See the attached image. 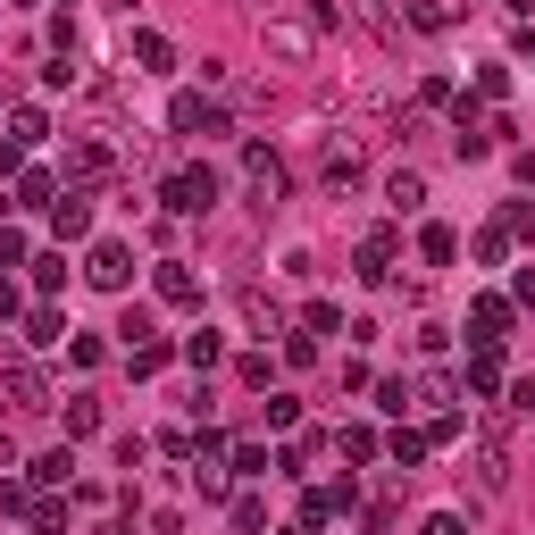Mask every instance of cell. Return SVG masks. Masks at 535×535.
Here are the masks:
<instances>
[{"label": "cell", "mask_w": 535, "mask_h": 535, "mask_svg": "<svg viewBox=\"0 0 535 535\" xmlns=\"http://www.w3.org/2000/svg\"><path fill=\"white\" fill-rule=\"evenodd\" d=\"M427 535H469V527H460L452 510H435V519H427Z\"/></svg>", "instance_id": "23"}, {"label": "cell", "mask_w": 535, "mask_h": 535, "mask_svg": "<svg viewBox=\"0 0 535 535\" xmlns=\"http://www.w3.org/2000/svg\"><path fill=\"white\" fill-rule=\"evenodd\" d=\"M101 427V402H92V393H76V402H67V435H92Z\"/></svg>", "instance_id": "16"}, {"label": "cell", "mask_w": 535, "mask_h": 535, "mask_svg": "<svg viewBox=\"0 0 535 535\" xmlns=\"http://www.w3.org/2000/svg\"><path fill=\"white\" fill-rule=\"evenodd\" d=\"M26 343H59V310H34L26 318Z\"/></svg>", "instance_id": "22"}, {"label": "cell", "mask_w": 535, "mask_h": 535, "mask_svg": "<svg viewBox=\"0 0 535 535\" xmlns=\"http://www.w3.org/2000/svg\"><path fill=\"white\" fill-rule=\"evenodd\" d=\"M268 51L301 67V59H310V51H318V34H310V26H301V17H268Z\"/></svg>", "instance_id": "5"}, {"label": "cell", "mask_w": 535, "mask_h": 535, "mask_svg": "<svg viewBox=\"0 0 535 535\" xmlns=\"http://www.w3.org/2000/svg\"><path fill=\"white\" fill-rule=\"evenodd\" d=\"M385 201H393V209H418V201H427V176H418V168H393V176H385Z\"/></svg>", "instance_id": "9"}, {"label": "cell", "mask_w": 535, "mask_h": 535, "mask_svg": "<svg viewBox=\"0 0 535 535\" xmlns=\"http://www.w3.org/2000/svg\"><path fill=\"white\" fill-rule=\"evenodd\" d=\"M51 226H59L67 243H76L84 226H92V201H84V193H67V201H51Z\"/></svg>", "instance_id": "8"}, {"label": "cell", "mask_w": 535, "mask_h": 535, "mask_svg": "<svg viewBox=\"0 0 535 535\" xmlns=\"http://www.w3.org/2000/svg\"><path fill=\"white\" fill-rule=\"evenodd\" d=\"M67 176H84V184L109 176V151H101V143H76V151H67Z\"/></svg>", "instance_id": "12"}, {"label": "cell", "mask_w": 535, "mask_h": 535, "mask_svg": "<svg viewBox=\"0 0 535 535\" xmlns=\"http://www.w3.org/2000/svg\"><path fill=\"white\" fill-rule=\"evenodd\" d=\"M159 201H168L176 218H201V209L218 201V176H209V168H176V176H168V193H159Z\"/></svg>", "instance_id": "1"}, {"label": "cell", "mask_w": 535, "mask_h": 535, "mask_svg": "<svg viewBox=\"0 0 535 535\" xmlns=\"http://www.w3.org/2000/svg\"><path fill=\"white\" fill-rule=\"evenodd\" d=\"M502 327H510V301L485 293V301H477V343H502Z\"/></svg>", "instance_id": "11"}, {"label": "cell", "mask_w": 535, "mask_h": 535, "mask_svg": "<svg viewBox=\"0 0 535 535\" xmlns=\"http://www.w3.org/2000/svg\"><path fill=\"white\" fill-rule=\"evenodd\" d=\"M159 301H176V310H193V301H201V276L184 268V260H168V268H159Z\"/></svg>", "instance_id": "6"}, {"label": "cell", "mask_w": 535, "mask_h": 535, "mask_svg": "<svg viewBox=\"0 0 535 535\" xmlns=\"http://www.w3.org/2000/svg\"><path fill=\"white\" fill-rule=\"evenodd\" d=\"M301 335H335V301H310V310H301Z\"/></svg>", "instance_id": "19"}, {"label": "cell", "mask_w": 535, "mask_h": 535, "mask_svg": "<svg viewBox=\"0 0 535 535\" xmlns=\"http://www.w3.org/2000/svg\"><path fill=\"white\" fill-rule=\"evenodd\" d=\"M360 184V159L352 151H327V193H352Z\"/></svg>", "instance_id": "13"}, {"label": "cell", "mask_w": 535, "mask_h": 535, "mask_svg": "<svg viewBox=\"0 0 535 535\" xmlns=\"http://www.w3.org/2000/svg\"><path fill=\"white\" fill-rule=\"evenodd\" d=\"M9 402H17V410H51V385H42V368H9Z\"/></svg>", "instance_id": "7"}, {"label": "cell", "mask_w": 535, "mask_h": 535, "mask_svg": "<svg viewBox=\"0 0 535 535\" xmlns=\"http://www.w3.org/2000/svg\"><path fill=\"white\" fill-rule=\"evenodd\" d=\"M168 126H176V134H226V118L201 101V92H176V101H168Z\"/></svg>", "instance_id": "4"}, {"label": "cell", "mask_w": 535, "mask_h": 535, "mask_svg": "<svg viewBox=\"0 0 535 535\" xmlns=\"http://www.w3.org/2000/svg\"><path fill=\"white\" fill-rule=\"evenodd\" d=\"M51 201H59V184H51V176H42V168H34L26 184H17V209H51Z\"/></svg>", "instance_id": "14"}, {"label": "cell", "mask_w": 535, "mask_h": 535, "mask_svg": "<svg viewBox=\"0 0 535 535\" xmlns=\"http://www.w3.org/2000/svg\"><path fill=\"white\" fill-rule=\"evenodd\" d=\"M218 352H226V343L209 335V327H201V335H184V360H193V368H218Z\"/></svg>", "instance_id": "17"}, {"label": "cell", "mask_w": 535, "mask_h": 535, "mask_svg": "<svg viewBox=\"0 0 535 535\" xmlns=\"http://www.w3.org/2000/svg\"><path fill=\"white\" fill-rule=\"evenodd\" d=\"M360 276H368V285H385V276H393V235H368L360 243Z\"/></svg>", "instance_id": "10"}, {"label": "cell", "mask_w": 535, "mask_h": 535, "mask_svg": "<svg viewBox=\"0 0 535 535\" xmlns=\"http://www.w3.org/2000/svg\"><path fill=\"white\" fill-rule=\"evenodd\" d=\"M243 318H251V327H276V301H268L260 285H251V293H243Z\"/></svg>", "instance_id": "20"}, {"label": "cell", "mask_w": 535, "mask_h": 535, "mask_svg": "<svg viewBox=\"0 0 535 535\" xmlns=\"http://www.w3.org/2000/svg\"><path fill=\"white\" fill-rule=\"evenodd\" d=\"M243 184H251L260 209H276V201H285V159H276V151H243Z\"/></svg>", "instance_id": "2"}, {"label": "cell", "mask_w": 535, "mask_h": 535, "mask_svg": "<svg viewBox=\"0 0 535 535\" xmlns=\"http://www.w3.org/2000/svg\"><path fill=\"white\" fill-rule=\"evenodd\" d=\"M502 9H527V0H502Z\"/></svg>", "instance_id": "25"}, {"label": "cell", "mask_w": 535, "mask_h": 535, "mask_svg": "<svg viewBox=\"0 0 535 535\" xmlns=\"http://www.w3.org/2000/svg\"><path fill=\"white\" fill-rule=\"evenodd\" d=\"M393 460H402V469H410V460H427V435H402V427H393V444H385Z\"/></svg>", "instance_id": "21"}, {"label": "cell", "mask_w": 535, "mask_h": 535, "mask_svg": "<svg viewBox=\"0 0 535 535\" xmlns=\"http://www.w3.org/2000/svg\"><path fill=\"white\" fill-rule=\"evenodd\" d=\"M418 251H427V260H435V268H444V260H452V251H460V243H452V226H427V235H418Z\"/></svg>", "instance_id": "18"}, {"label": "cell", "mask_w": 535, "mask_h": 535, "mask_svg": "<svg viewBox=\"0 0 535 535\" xmlns=\"http://www.w3.org/2000/svg\"><path fill=\"white\" fill-rule=\"evenodd\" d=\"M84 276H92V285H101V293H126V276H134V251H126V243H92Z\"/></svg>", "instance_id": "3"}, {"label": "cell", "mask_w": 535, "mask_h": 535, "mask_svg": "<svg viewBox=\"0 0 535 535\" xmlns=\"http://www.w3.org/2000/svg\"><path fill=\"white\" fill-rule=\"evenodd\" d=\"M519 301H535V268H519Z\"/></svg>", "instance_id": "24"}, {"label": "cell", "mask_w": 535, "mask_h": 535, "mask_svg": "<svg viewBox=\"0 0 535 535\" xmlns=\"http://www.w3.org/2000/svg\"><path fill=\"white\" fill-rule=\"evenodd\" d=\"M410 26H427V34H444V26H452V0H410Z\"/></svg>", "instance_id": "15"}]
</instances>
